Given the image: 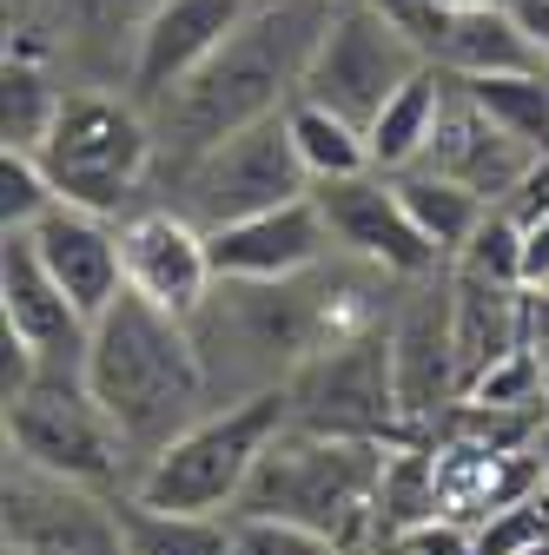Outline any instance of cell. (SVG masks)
Here are the masks:
<instances>
[{
    "mask_svg": "<svg viewBox=\"0 0 549 555\" xmlns=\"http://www.w3.org/2000/svg\"><path fill=\"white\" fill-rule=\"evenodd\" d=\"M331 14H337V0H258L213 60H199L166 100L146 106L153 139H159V166L179 172L186 159L232 139L239 126L285 113L305 93L311 53H318Z\"/></svg>",
    "mask_w": 549,
    "mask_h": 555,
    "instance_id": "cell-1",
    "label": "cell"
},
{
    "mask_svg": "<svg viewBox=\"0 0 549 555\" xmlns=\"http://www.w3.org/2000/svg\"><path fill=\"white\" fill-rule=\"evenodd\" d=\"M87 384L100 397V410L113 416V430L126 437V450L140 456V469L213 410V377H205L192 318L166 311L146 292H119L87 337Z\"/></svg>",
    "mask_w": 549,
    "mask_h": 555,
    "instance_id": "cell-2",
    "label": "cell"
},
{
    "mask_svg": "<svg viewBox=\"0 0 549 555\" xmlns=\"http://www.w3.org/2000/svg\"><path fill=\"white\" fill-rule=\"evenodd\" d=\"M384 437H337V430H305L285 424L265 443L258 469L245 476V490L232 516H279L305 522L337 542V555L371 548V509L384 482Z\"/></svg>",
    "mask_w": 549,
    "mask_h": 555,
    "instance_id": "cell-3",
    "label": "cell"
},
{
    "mask_svg": "<svg viewBox=\"0 0 549 555\" xmlns=\"http://www.w3.org/2000/svg\"><path fill=\"white\" fill-rule=\"evenodd\" d=\"M292 424V390L285 384H265L252 397H232V403H213L186 424L146 469L132 482V496H146L159 509H192V516H232L245 476L258 469L265 443Z\"/></svg>",
    "mask_w": 549,
    "mask_h": 555,
    "instance_id": "cell-4",
    "label": "cell"
},
{
    "mask_svg": "<svg viewBox=\"0 0 549 555\" xmlns=\"http://www.w3.org/2000/svg\"><path fill=\"white\" fill-rule=\"evenodd\" d=\"M40 166H47L60 205H80V212H100V219H132L146 166H159V139L132 93L126 100L66 93L40 139Z\"/></svg>",
    "mask_w": 549,
    "mask_h": 555,
    "instance_id": "cell-5",
    "label": "cell"
},
{
    "mask_svg": "<svg viewBox=\"0 0 549 555\" xmlns=\"http://www.w3.org/2000/svg\"><path fill=\"white\" fill-rule=\"evenodd\" d=\"M8 450L53 469V476H74L93 482V490H132L126 476V437L113 430V416L100 410L87 364H40L34 384L21 397H8Z\"/></svg>",
    "mask_w": 549,
    "mask_h": 555,
    "instance_id": "cell-6",
    "label": "cell"
},
{
    "mask_svg": "<svg viewBox=\"0 0 549 555\" xmlns=\"http://www.w3.org/2000/svg\"><path fill=\"white\" fill-rule=\"evenodd\" d=\"M305 192H311V172L298 159V139H292V119L285 113L239 126L232 139L205 146L199 159H186L173 172V205H179L199 232H219L232 219L271 212V205H292Z\"/></svg>",
    "mask_w": 549,
    "mask_h": 555,
    "instance_id": "cell-7",
    "label": "cell"
},
{
    "mask_svg": "<svg viewBox=\"0 0 549 555\" xmlns=\"http://www.w3.org/2000/svg\"><path fill=\"white\" fill-rule=\"evenodd\" d=\"M431 53L424 40L410 34L391 8H378V0H337V14L311 53V74H305V100H324L337 106L345 119L371 126L384 113V100L410 80L424 74Z\"/></svg>",
    "mask_w": 549,
    "mask_h": 555,
    "instance_id": "cell-8",
    "label": "cell"
},
{
    "mask_svg": "<svg viewBox=\"0 0 549 555\" xmlns=\"http://www.w3.org/2000/svg\"><path fill=\"white\" fill-rule=\"evenodd\" d=\"M292 424L305 430H337V437H391L404 430L397 410V371H391V318L311 351L292 377Z\"/></svg>",
    "mask_w": 549,
    "mask_h": 555,
    "instance_id": "cell-9",
    "label": "cell"
},
{
    "mask_svg": "<svg viewBox=\"0 0 549 555\" xmlns=\"http://www.w3.org/2000/svg\"><path fill=\"white\" fill-rule=\"evenodd\" d=\"M8 555H119L113 490L53 476L8 450Z\"/></svg>",
    "mask_w": 549,
    "mask_h": 555,
    "instance_id": "cell-10",
    "label": "cell"
},
{
    "mask_svg": "<svg viewBox=\"0 0 549 555\" xmlns=\"http://www.w3.org/2000/svg\"><path fill=\"white\" fill-rule=\"evenodd\" d=\"M318 212H324V232L337 245V258H358V264H378L391 278H424V271H444L450 258L418 232V219L404 212V192L391 172H352V179H318L311 185Z\"/></svg>",
    "mask_w": 549,
    "mask_h": 555,
    "instance_id": "cell-11",
    "label": "cell"
},
{
    "mask_svg": "<svg viewBox=\"0 0 549 555\" xmlns=\"http://www.w3.org/2000/svg\"><path fill=\"white\" fill-rule=\"evenodd\" d=\"M391 371L404 424H437L457 403V311H450V271L404 278V298L391 305Z\"/></svg>",
    "mask_w": 549,
    "mask_h": 555,
    "instance_id": "cell-12",
    "label": "cell"
},
{
    "mask_svg": "<svg viewBox=\"0 0 549 555\" xmlns=\"http://www.w3.org/2000/svg\"><path fill=\"white\" fill-rule=\"evenodd\" d=\"M0 324H8L40 364H87V311L66 298V285L47 271L27 232H8L0 245Z\"/></svg>",
    "mask_w": 549,
    "mask_h": 555,
    "instance_id": "cell-13",
    "label": "cell"
},
{
    "mask_svg": "<svg viewBox=\"0 0 549 555\" xmlns=\"http://www.w3.org/2000/svg\"><path fill=\"white\" fill-rule=\"evenodd\" d=\"M119 258H126V285L159 298L179 318H192L205 292L219 285L213 258H205V232L179 205H140L132 219H119Z\"/></svg>",
    "mask_w": 549,
    "mask_h": 555,
    "instance_id": "cell-14",
    "label": "cell"
},
{
    "mask_svg": "<svg viewBox=\"0 0 549 555\" xmlns=\"http://www.w3.org/2000/svg\"><path fill=\"white\" fill-rule=\"evenodd\" d=\"M258 8V0H159L153 21L132 40V60H126V93L153 106L166 100L199 60H213L226 47V34Z\"/></svg>",
    "mask_w": 549,
    "mask_h": 555,
    "instance_id": "cell-15",
    "label": "cell"
},
{
    "mask_svg": "<svg viewBox=\"0 0 549 555\" xmlns=\"http://www.w3.org/2000/svg\"><path fill=\"white\" fill-rule=\"evenodd\" d=\"M337 245L324 232L318 198H292V205H271V212L232 219L219 232H205V258H213V278H298L311 264H324Z\"/></svg>",
    "mask_w": 549,
    "mask_h": 555,
    "instance_id": "cell-16",
    "label": "cell"
},
{
    "mask_svg": "<svg viewBox=\"0 0 549 555\" xmlns=\"http://www.w3.org/2000/svg\"><path fill=\"white\" fill-rule=\"evenodd\" d=\"M529 146L516 132H503L484 106H476L457 74L444 80V113H437V132H431V146H424V172H444V179H463L470 192H484L490 205H503L516 192V179L529 172Z\"/></svg>",
    "mask_w": 549,
    "mask_h": 555,
    "instance_id": "cell-17",
    "label": "cell"
},
{
    "mask_svg": "<svg viewBox=\"0 0 549 555\" xmlns=\"http://www.w3.org/2000/svg\"><path fill=\"white\" fill-rule=\"evenodd\" d=\"M27 238L47 258V271L66 285V298L87 311V324L126 292V258H119V225L113 219L80 212V205H53L40 225H27Z\"/></svg>",
    "mask_w": 549,
    "mask_h": 555,
    "instance_id": "cell-18",
    "label": "cell"
},
{
    "mask_svg": "<svg viewBox=\"0 0 549 555\" xmlns=\"http://www.w3.org/2000/svg\"><path fill=\"white\" fill-rule=\"evenodd\" d=\"M424 53L444 74H542V53L523 34L516 8H476V14H431V27L418 34Z\"/></svg>",
    "mask_w": 549,
    "mask_h": 555,
    "instance_id": "cell-19",
    "label": "cell"
},
{
    "mask_svg": "<svg viewBox=\"0 0 549 555\" xmlns=\"http://www.w3.org/2000/svg\"><path fill=\"white\" fill-rule=\"evenodd\" d=\"M450 311H457V397H463L523 344V285H490V278L450 264Z\"/></svg>",
    "mask_w": 549,
    "mask_h": 555,
    "instance_id": "cell-20",
    "label": "cell"
},
{
    "mask_svg": "<svg viewBox=\"0 0 549 555\" xmlns=\"http://www.w3.org/2000/svg\"><path fill=\"white\" fill-rule=\"evenodd\" d=\"M119 555H232V516H192V509H159L146 496L119 490Z\"/></svg>",
    "mask_w": 549,
    "mask_h": 555,
    "instance_id": "cell-21",
    "label": "cell"
},
{
    "mask_svg": "<svg viewBox=\"0 0 549 555\" xmlns=\"http://www.w3.org/2000/svg\"><path fill=\"white\" fill-rule=\"evenodd\" d=\"M444 66L431 60L424 74H410L391 100H384V113L365 126V139H371V166L378 172H410L424 159V146H431V132H437V113H444Z\"/></svg>",
    "mask_w": 549,
    "mask_h": 555,
    "instance_id": "cell-22",
    "label": "cell"
},
{
    "mask_svg": "<svg viewBox=\"0 0 549 555\" xmlns=\"http://www.w3.org/2000/svg\"><path fill=\"white\" fill-rule=\"evenodd\" d=\"M391 179H397V192H404V212L418 219V232H424L444 258H457V251L470 245V232L490 219V198L470 192L463 179H444V172H424V166L391 172Z\"/></svg>",
    "mask_w": 549,
    "mask_h": 555,
    "instance_id": "cell-23",
    "label": "cell"
},
{
    "mask_svg": "<svg viewBox=\"0 0 549 555\" xmlns=\"http://www.w3.org/2000/svg\"><path fill=\"white\" fill-rule=\"evenodd\" d=\"M444 509V482H437V450L404 443L384 456V482H378V509H371V548L410 522H431ZM365 548V555H371Z\"/></svg>",
    "mask_w": 549,
    "mask_h": 555,
    "instance_id": "cell-24",
    "label": "cell"
},
{
    "mask_svg": "<svg viewBox=\"0 0 549 555\" xmlns=\"http://www.w3.org/2000/svg\"><path fill=\"white\" fill-rule=\"evenodd\" d=\"M285 119H292V139H298V159H305V172H311V185L318 179H352V172H371V139H365V126L358 119H345L337 106H324V100H292L285 106Z\"/></svg>",
    "mask_w": 549,
    "mask_h": 555,
    "instance_id": "cell-25",
    "label": "cell"
},
{
    "mask_svg": "<svg viewBox=\"0 0 549 555\" xmlns=\"http://www.w3.org/2000/svg\"><path fill=\"white\" fill-rule=\"evenodd\" d=\"M457 87L484 106L503 132H516L529 153H549V66L542 74H457Z\"/></svg>",
    "mask_w": 549,
    "mask_h": 555,
    "instance_id": "cell-26",
    "label": "cell"
},
{
    "mask_svg": "<svg viewBox=\"0 0 549 555\" xmlns=\"http://www.w3.org/2000/svg\"><path fill=\"white\" fill-rule=\"evenodd\" d=\"M60 100H66V93L40 74L34 60H14V53H8V146L40 153V139H47V126H53Z\"/></svg>",
    "mask_w": 549,
    "mask_h": 555,
    "instance_id": "cell-27",
    "label": "cell"
},
{
    "mask_svg": "<svg viewBox=\"0 0 549 555\" xmlns=\"http://www.w3.org/2000/svg\"><path fill=\"white\" fill-rule=\"evenodd\" d=\"M53 205H60V192H53L40 153H27V146H8V153H0V225H8V232H27V225H40V219L53 212Z\"/></svg>",
    "mask_w": 549,
    "mask_h": 555,
    "instance_id": "cell-28",
    "label": "cell"
},
{
    "mask_svg": "<svg viewBox=\"0 0 549 555\" xmlns=\"http://www.w3.org/2000/svg\"><path fill=\"white\" fill-rule=\"evenodd\" d=\"M450 264L490 278V285H523V225L503 212V205H490V219L470 232V245H463Z\"/></svg>",
    "mask_w": 549,
    "mask_h": 555,
    "instance_id": "cell-29",
    "label": "cell"
},
{
    "mask_svg": "<svg viewBox=\"0 0 549 555\" xmlns=\"http://www.w3.org/2000/svg\"><path fill=\"white\" fill-rule=\"evenodd\" d=\"M536 542H549V482L536 496H523V503H510V509H497L470 529V555H523Z\"/></svg>",
    "mask_w": 549,
    "mask_h": 555,
    "instance_id": "cell-30",
    "label": "cell"
},
{
    "mask_svg": "<svg viewBox=\"0 0 549 555\" xmlns=\"http://www.w3.org/2000/svg\"><path fill=\"white\" fill-rule=\"evenodd\" d=\"M232 555H337V542L279 516H232Z\"/></svg>",
    "mask_w": 549,
    "mask_h": 555,
    "instance_id": "cell-31",
    "label": "cell"
},
{
    "mask_svg": "<svg viewBox=\"0 0 549 555\" xmlns=\"http://www.w3.org/2000/svg\"><path fill=\"white\" fill-rule=\"evenodd\" d=\"M371 555H470V529L457 516H431V522H410V529L384 535Z\"/></svg>",
    "mask_w": 549,
    "mask_h": 555,
    "instance_id": "cell-32",
    "label": "cell"
},
{
    "mask_svg": "<svg viewBox=\"0 0 549 555\" xmlns=\"http://www.w3.org/2000/svg\"><path fill=\"white\" fill-rule=\"evenodd\" d=\"M503 212L516 219V225H536L542 212H549V153H536L529 159V172L516 179V192L503 198Z\"/></svg>",
    "mask_w": 549,
    "mask_h": 555,
    "instance_id": "cell-33",
    "label": "cell"
},
{
    "mask_svg": "<svg viewBox=\"0 0 549 555\" xmlns=\"http://www.w3.org/2000/svg\"><path fill=\"white\" fill-rule=\"evenodd\" d=\"M523 351L549 377V285H523Z\"/></svg>",
    "mask_w": 549,
    "mask_h": 555,
    "instance_id": "cell-34",
    "label": "cell"
},
{
    "mask_svg": "<svg viewBox=\"0 0 549 555\" xmlns=\"http://www.w3.org/2000/svg\"><path fill=\"white\" fill-rule=\"evenodd\" d=\"M523 285H549V212L523 225Z\"/></svg>",
    "mask_w": 549,
    "mask_h": 555,
    "instance_id": "cell-35",
    "label": "cell"
},
{
    "mask_svg": "<svg viewBox=\"0 0 549 555\" xmlns=\"http://www.w3.org/2000/svg\"><path fill=\"white\" fill-rule=\"evenodd\" d=\"M516 8V21H523V34L536 40V53L549 60V0H510Z\"/></svg>",
    "mask_w": 549,
    "mask_h": 555,
    "instance_id": "cell-36",
    "label": "cell"
},
{
    "mask_svg": "<svg viewBox=\"0 0 549 555\" xmlns=\"http://www.w3.org/2000/svg\"><path fill=\"white\" fill-rule=\"evenodd\" d=\"M476 8H503V0H437V14H476Z\"/></svg>",
    "mask_w": 549,
    "mask_h": 555,
    "instance_id": "cell-37",
    "label": "cell"
},
{
    "mask_svg": "<svg viewBox=\"0 0 549 555\" xmlns=\"http://www.w3.org/2000/svg\"><path fill=\"white\" fill-rule=\"evenodd\" d=\"M523 555H549V542H536V548H523Z\"/></svg>",
    "mask_w": 549,
    "mask_h": 555,
    "instance_id": "cell-38",
    "label": "cell"
}]
</instances>
